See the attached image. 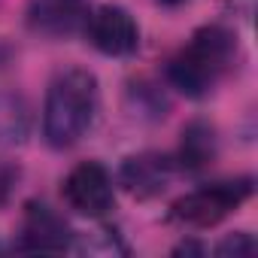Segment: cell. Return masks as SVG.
<instances>
[{
	"label": "cell",
	"mask_w": 258,
	"mask_h": 258,
	"mask_svg": "<svg viewBox=\"0 0 258 258\" xmlns=\"http://www.w3.org/2000/svg\"><path fill=\"white\" fill-rule=\"evenodd\" d=\"M31 134V106L16 91H0V146H22Z\"/></svg>",
	"instance_id": "30bf717a"
},
{
	"label": "cell",
	"mask_w": 258,
	"mask_h": 258,
	"mask_svg": "<svg viewBox=\"0 0 258 258\" xmlns=\"http://www.w3.org/2000/svg\"><path fill=\"white\" fill-rule=\"evenodd\" d=\"M255 249H258V246H255L252 234H246V231L231 234V237H225V240L216 246V252H219V255H234V258H240V255H252Z\"/></svg>",
	"instance_id": "8fae6325"
},
{
	"label": "cell",
	"mask_w": 258,
	"mask_h": 258,
	"mask_svg": "<svg viewBox=\"0 0 258 258\" xmlns=\"http://www.w3.org/2000/svg\"><path fill=\"white\" fill-rule=\"evenodd\" d=\"M82 31L88 37V43L109 58L134 55L140 46V28H137L134 16L121 7H112V4L91 10Z\"/></svg>",
	"instance_id": "5b68a950"
},
{
	"label": "cell",
	"mask_w": 258,
	"mask_h": 258,
	"mask_svg": "<svg viewBox=\"0 0 258 258\" xmlns=\"http://www.w3.org/2000/svg\"><path fill=\"white\" fill-rule=\"evenodd\" d=\"M219 152V140H216V127L210 121H191L182 131V143H179V164L185 170H204L213 164Z\"/></svg>",
	"instance_id": "9c48e42d"
},
{
	"label": "cell",
	"mask_w": 258,
	"mask_h": 258,
	"mask_svg": "<svg viewBox=\"0 0 258 258\" xmlns=\"http://www.w3.org/2000/svg\"><path fill=\"white\" fill-rule=\"evenodd\" d=\"M170 179H173V161L167 155H158V152L131 155V158H124V164L118 170V182L137 198L161 195L170 185Z\"/></svg>",
	"instance_id": "ba28073f"
},
{
	"label": "cell",
	"mask_w": 258,
	"mask_h": 258,
	"mask_svg": "<svg viewBox=\"0 0 258 258\" xmlns=\"http://www.w3.org/2000/svg\"><path fill=\"white\" fill-rule=\"evenodd\" d=\"M4 249H7V246H4V243H0V252H4Z\"/></svg>",
	"instance_id": "5bb4252c"
},
{
	"label": "cell",
	"mask_w": 258,
	"mask_h": 258,
	"mask_svg": "<svg viewBox=\"0 0 258 258\" xmlns=\"http://www.w3.org/2000/svg\"><path fill=\"white\" fill-rule=\"evenodd\" d=\"M252 195V179H222L213 185H204L198 191H188L173 204V219L188 228H213L222 219H228L237 207H243Z\"/></svg>",
	"instance_id": "3957f363"
},
{
	"label": "cell",
	"mask_w": 258,
	"mask_h": 258,
	"mask_svg": "<svg viewBox=\"0 0 258 258\" xmlns=\"http://www.w3.org/2000/svg\"><path fill=\"white\" fill-rule=\"evenodd\" d=\"M16 249H22V252H67V249H73V231L49 204H28Z\"/></svg>",
	"instance_id": "8992f818"
},
{
	"label": "cell",
	"mask_w": 258,
	"mask_h": 258,
	"mask_svg": "<svg viewBox=\"0 0 258 258\" xmlns=\"http://www.w3.org/2000/svg\"><path fill=\"white\" fill-rule=\"evenodd\" d=\"M61 195L67 201L70 210H76L79 216H88V219H100L112 210L115 204V191H112V176L103 164L97 161H82L76 164L64 185H61Z\"/></svg>",
	"instance_id": "277c9868"
},
{
	"label": "cell",
	"mask_w": 258,
	"mask_h": 258,
	"mask_svg": "<svg viewBox=\"0 0 258 258\" xmlns=\"http://www.w3.org/2000/svg\"><path fill=\"white\" fill-rule=\"evenodd\" d=\"M85 0H31L28 4V28L43 37H73L85 28L88 19Z\"/></svg>",
	"instance_id": "52a82bcc"
},
{
	"label": "cell",
	"mask_w": 258,
	"mask_h": 258,
	"mask_svg": "<svg viewBox=\"0 0 258 258\" xmlns=\"http://www.w3.org/2000/svg\"><path fill=\"white\" fill-rule=\"evenodd\" d=\"M240 55L237 37L222 25H207L191 34V40L170 58L167 79L185 97H207L234 70Z\"/></svg>",
	"instance_id": "7a4b0ae2"
},
{
	"label": "cell",
	"mask_w": 258,
	"mask_h": 258,
	"mask_svg": "<svg viewBox=\"0 0 258 258\" xmlns=\"http://www.w3.org/2000/svg\"><path fill=\"white\" fill-rule=\"evenodd\" d=\"M100 103L97 76L82 67L61 70L43 103V137L52 149H70L76 146L94 124Z\"/></svg>",
	"instance_id": "6da1fadb"
},
{
	"label": "cell",
	"mask_w": 258,
	"mask_h": 258,
	"mask_svg": "<svg viewBox=\"0 0 258 258\" xmlns=\"http://www.w3.org/2000/svg\"><path fill=\"white\" fill-rule=\"evenodd\" d=\"M176 252H204V246H195V243H182Z\"/></svg>",
	"instance_id": "7c38bea8"
},
{
	"label": "cell",
	"mask_w": 258,
	"mask_h": 258,
	"mask_svg": "<svg viewBox=\"0 0 258 258\" xmlns=\"http://www.w3.org/2000/svg\"><path fill=\"white\" fill-rule=\"evenodd\" d=\"M155 4H161V7H185L188 0H155Z\"/></svg>",
	"instance_id": "4fadbf2b"
}]
</instances>
